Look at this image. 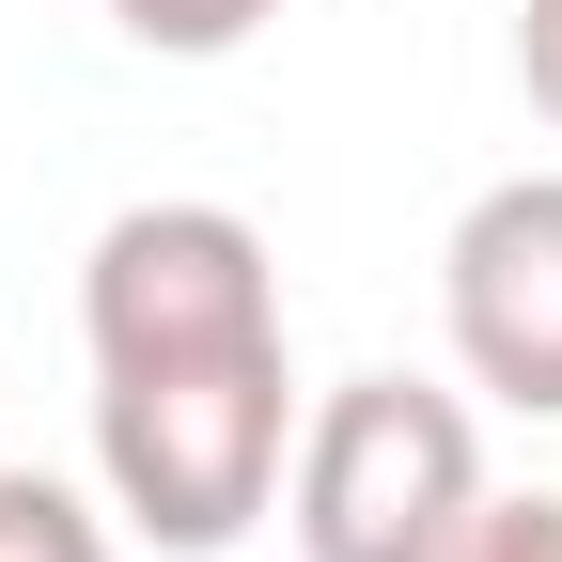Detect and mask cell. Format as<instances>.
<instances>
[{
	"label": "cell",
	"mask_w": 562,
	"mask_h": 562,
	"mask_svg": "<svg viewBox=\"0 0 562 562\" xmlns=\"http://www.w3.org/2000/svg\"><path fill=\"white\" fill-rule=\"evenodd\" d=\"M281 469H297V360H281V328L94 360V484L140 547H172V562L250 547L281 516Z\"/></svg>",
	"instance_id": "cell-1"
},
{
	"label": "cell",
	"mask_w": 562,
	"mask_h": 562,
	"mask_svg": "<svg viewBox=\"0 0 562 562\" xmlns=\"http://www.w3.org/2000/svg\"><path fill=\"white\" fill-rule=\"evenodd\" d=\"M281 516H297V562H453L484 516V422L422 375H344L297 406Z\"/></svg>",
	"instance_id": "cell-2"
},
{
	"label": "cell",
	"mask_w": 562,
	"mask_h": 562,
	"mask_svg": "<svg viewBox=\"0 0 562 562\" xmlns=\"http://www.w3.org/2000/svg\"><path fill=\"white\" fill-rule=\"evenodd\" d=\"M438 328L453 375L501 391L531 422H562V172H501L438 250Z\"/></svg>",
	"instance_id": "cell-3"
},
{
	"label": "cell",
	"mask_w": 562,
	"mask_h": 562,
	"mask_svg": "<svg viewBox=\"0 0 562 562\" xmlns=\"http://www.w3.org/2000/svg\"><path fill=\"white\" fill-rule=\"evenodd\" d=\"M266 16H281V0H110V32L157 47V63H235Z\"/></svg>",
	"instance_id": "cell-4"
},
{
	"label": "cell",
	"mask_w": 562,
	"mask_h": 562,
	"mask_svg": "<svg viewBox=\"0 0 562 562\" xmlns=\"http://www.w3.org/2000/svg\"><path fill=\"white\" fill-rule=\"evenodd\" d=\"M0 562H110V531H94V501H79V484L0 469Z\"/></svg>",
	"instance_id": "cell-5"
},
{
	"label": "cell",
	"mask_w": 562,
	"mask_h": 562,
	"mask_svg": "<svg viewBox=\"0 0 562 562\" xmlns=\"http://www.w3.org/2000/svg\"><path fill=\"white\" fill-rule=\"evenodd\" d=\"M453 562H562V501H501V484H484V516H469Z\"/></svg>",
	"instance_id": "cell-6"
},
{
	"label": "cell",
	"mask_w": 562,
	"mask_h": 562,
	"mask_svg": "<svg viewBox=\"0 0 562 562\" xmlns=\"http://www.w3.org/2000/svg\"><path fill=\"white\" fill-rule=\"evenodd\" d=\"M516 79H531V110L562 125V0H516Z\"/></svg>",
	"instance_id": "cell-7"
}]
</instances>
